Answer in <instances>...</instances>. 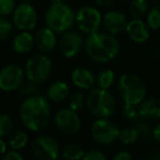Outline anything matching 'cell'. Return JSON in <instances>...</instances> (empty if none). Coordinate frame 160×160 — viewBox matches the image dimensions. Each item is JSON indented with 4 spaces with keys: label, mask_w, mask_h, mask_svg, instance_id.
<instances>
[{
    "label": "cell",
    "mask_w": 160,
    "mask_h": 160,
    "mask_svg": "<svg viewBox=\"0 0 160 160\" xmlns=\"http://www.w3.org/2000/svg\"><path fill=\"white\" fill-rule=\"evenodd\" d=\"M32 152L40 160H58L60 147L58 142L49 135H38L31 144Z\"/></svg>",
    "instance_id": "9"
},
{
    "label": "cell",
    "mask_w": 160,
    "mask_h": 160,
    "mask_svg": "<svg viewBox=\"0 0 160 160\" xmlns=\"http://www.w3.org/2000/svg\"><path fill=\"white\" fill-rule=\"evenodd\" d=\"M150 8L148 0H129L128 14L132 19H142Z\"/></svg>",
    "instance_id": "23"
},
{
    "label": "cell",
    "mask_w": 160,
    "mask_h": 160,
    "mask_svg": "<svg viewBox=\"0 0 160 160\" xmlns=\"http://www.w3.org/2000/svg\"><path fill=\"white\" fill-rule=\"evenodd\" d=\"M136 132L138 134L139 140H148L152 137V127L149 125V122L140 120L134 125Z\"/></svg>",
    "instance_id": "29"
},
{
    "label": "cell",
    "mask_w": 160,
    "mask_h": 160,
    "mask_svg": "<svg viewBox=\"0 0 160 160\" xmlns=\"http://www.w3.org/2000/svg\"><path fill=\"white\" fill-rule=\"evenodd\" d=\"M71 83L81 91H90L96 87V75L86 67H77L70 73Z\"/></svg>",
    "instance_id": "16"
},
{
    "label": "cell",
    "mask_w": 160,
    "mask_h": 160,
    "mask_svg": "<svg viewBox=\"0 0 160 160\" xmlns=\"http://www.w3.org/2000/svg\"><path fill=\"white\" fill-rule=\"evenodd\" d=\"M53 72V62L46 54L32 55L25 62L24 75L29 81L36 85L45 82Z\"/></svg>",
    "instance_id": "6"
},
{
    "label": "cell",
    "mask_w": 160,
    "mask_h": 160,
    "mask_svg": "<svg viewBox=\"0 0 160 160\" xmlns=\"http://www.w3.org/2000/svg\"><path fill=\"white\" fill-rule=\"evenodd\" d=\"M152 138L158 144H160V121H158L152 127Z\"/></svg>",
    "instance_id": "37"
},
{
    "label": "cell",
    "mask_w": 160,
    "mask_h": 160,
    "mask_svg": "<svg viewBox=\"0 0 160 160\" xmlns=\"http://www.w3.org/2000/svg\"><path fill=\"white\" fill-rule=\"evenodd\" d=\"M13 31L12 23L5 17H0V42L6 41Z\"/></svg>",
    "instance_id": "31"
},
{
    "label": "cell",
    "mask_w": 160,
    "mask_h": 160,
    "mask_svg": "<svg viewBox=\"0 0 160 160\" xmlns=\"http://www.w3.org/2000/svg\"><path fill=\"white\" fill-rule=\"evenodd\" d=\"M118 140L121 144L125 145V146H131L134 145L139 140L138 134L136 132L134 126H126L123 127L122 129H120V134H118Z\"/></svg>",
    "instance_id": "26"
},
{
    "label": "cell",
    "mask_w": 160,
    "mask_h": 160,
    "mask_svg": "<svg viewBox=\"0 0 160 160\" xmlns=\"http://www.w3.org/2000/svg\"><path fill=\"white\" fill-rule=\"evenodd\" d=\"M54 123L56 128L65 135H76L81 129V120L78 113L68 108H64L56 112Z\"/></svg>",
    "instance_id": "11"
},
{
    "label": "cell",
    "mask_w": 160,
    "mask_h": 160,
    "mask_svg": "<svg viewBox=\"0 0 160 160\" xmlns=\"http://www.w3.org/2000/svg\"><path fill=\"white\" fill-rule=\"evenodd\" d=\"M22 1H24V2H28V1H30V0H22Z\"/></svg>",
    "instance_id": "41"
},
{
    "label": "cell",
    "mask_w": 160,
    "mask_h": 160,
    "mask_svg": "<svg viewBox=\"0 0 160 160\" xmlns=\"http://www.w3.org/2000/svg\"><path fill=\"white\" fill-rule=\"evenodd\" d=\"M121 1H127V0H121ZM128 1H129V0H128Z\"/></svg>",
    "instance_id": "42"
},
{
    "label": "cell",
    "mask_w": 160,
    "mask_h": 160,
    "mask_svg": "<svg viewBox=\"0 0 160 160\" xmlns=\"http://www.w3.org/2000/svg\"><path fill=\"white\" fill-rule=\"evenodd\" d=\"M121 115L123 118L127 120L128 122L132 123H137L140 121L139 114H138L137 105H132V104H123L121 108Z\"/></svg>",
    "instance_id": "28"
},
{
    "label": "cell",
    "mask_w": 160,
    "mask_h": 160,
    "mask_svg": "<svg viewBox=\"0 0 160 160\" xmlns=\"http://www.w3.org/2000/svg\"><path fill=\"white\" fill-rule=\"evenodd\" d=\"M142 160H144V159H142Z\"/></svg>",
    "instance_id": "43"
},
{
    "label": "cell",
    "mask_w": 160,
    "mask_h": 160,
    "mask_svg": "<svg viewBox=\"0 0 160 160\" xmlns=\"http://www.w3.org/2000/svg\"><path fill=\"white\" fill-rule=\"evenodd\" d=\"M75 23L80 33L86 35L96 33L102 27V13L93 6H82L76 12Z\"/></svg>",
    "instance_id": "8"
},
{
    "label": "cell",
    "mask_w": 160,
    "mask_h": 160,
    "mask_svg": "<svg viewBox=\"0 0 160 160\" xmlns=\"http://www.w3.org/2000/svg\"><path fill=\"white\" fill-rule=\"evenodd\" d=\"M56 33L48 28H42L34 35V46L42 54L52 53L57 46Z\"/></svg>",
    "instance_id": "18"
},
{
    "label": "cell",
    "mask_w": 160,
    "mask_h": 160,
    "mask_svg": "<svg viewBox=\"0 0 160 160\" xmlns=\"http://www.w3.org/2000/svg\"><path fill=\"white\" fill-rule=\"evenodd\" d=\"M82 160H109V158L103 151L99 149H91L85 153Z\"/></svg>",
    "instance_id": "34"
},
{
    "label": "cell",
    "mask_w": 160,
    "mask_h": 160,
    "mask_svg": "<svg viewBox=\"0 0 160 160\" xmlns=\"http://www.w3.org/2000/svg\"><path fill=\"white\" fill-rule=\"evenodd\" d=\"M12 21L20 31L31 32L38 24V12L31 3L22 2L14 9Z\"/></svg>",
    "instance_id": "12"
},
{
    "label": "cell",
    "mask_w": 160,
    "mask_h": 160,
    "mask_svg": "<svg viewBox=\"0 0 160 160\" xmlns=\"http://www.w3.org/2000/svg\"><path fill=\"white\" fill-rule=\"evenodd\" d=\"M149 160H160V153H155Z\"/></svg>",
    "instance_id": "40"
},
{
    "label": "cell",
    "mask_w": 160,
    "mask_h": 160,
    "mask_svg": "<svg viewBox=\"0 0 160 160\" xmlns=\"http://www.w3.org/2000/svg\"><path fill=\"white\" fill-rule=\"evenodd\" d=\"M1 160H24V158L18 150H9L3 155Z\"/></svg>",
    "instance_id": "35"
},
{
    "label": "cell",
    "mask_w": 160,
    "mask_h": 160,
    "mask_svg": "<svg viewBox=\"0 0 160 160\" xmlns=\"http://www.w3.org/2000/svg\"><path fill=\"white\" fill-rule=\"evenodd\" d=\"M83 49L88 58L93 62L108 64L120 55L121 44L116 36L98 31L87 35Z\"/></svg>",
    "instance_id": "2"
},
{
    "label": "cell",
    "mask_w": 160,
    "mask_h": 160,
    "mask_svg": "<svg viewBox=\"0 0 160 160\" xmlns=\"http://www.w3.org/2000/svg\"><path fill=\"white\" fill-rule=\"evenodd\" d=\"M97 3V6L102 8H111L114 5L113 0H94Z\"/></svg>",
    "instance_id": "38"
},
{
    "label": "cell",
    "mask_w": 160,
    "mask_h": 160,
    "mask_svg": "<svg viewBox=\"0 0 160 160\" xmlns=\"http://www.w3.org/2000/svg\"><path fill=\"white\" fill-rule=\"evenodd\" d=\"M7 152V144L2 140V138H0V156L5 155Z\"/></svg>",
    "instance_id": "39"
},
{
    "label": "cell",
    "mask_w": 160,
    "mask_h": 160,
    "mask_svg": "<svg viewBox=\"0 0 160 160\" xmlns=\"http://www.w3.org/2000/svg\"><path fill=\"white\" fill-rule=\"evenodd\" d=\"M111 160H133V156H132V153L129 151L121 150L118 152H116L111 158Z\"/></svg>",
    "instance_id": "36"
},
{
    "label": "cell",
    "mask_w": 160,
    "mask_h": 160,
    "mask_svg": "<svg viewBox=\"0 0 160 160\" xmlns=\"http://www.w3.org/2000/svg\"><path fill=\"white\" fill-rule=\"evenodd\" d=\"M76 12L64 0H51L48 8L44 14L46 28L56 34H62L71 30L75 24Z\"/></svg>",
    "instance_id": "3"
},
{
    "label": "cell",
    "mask_w": 160,
    "mask_h": 160,
    "mask_svg": "<svg viewBox=\"0 0 160 160\" xmlns=\"http://www.w3.org/2000/svg\"><path fill=\"white\" fill-rule=\"evenodd\" d=\"M127 22H128V19H127L126 14L120 10L111 9L105 12L104 14H102L103 29L107 33L112 34L114 36L124 33Z\"/></svg>",
    "instance_id": "14"
},
{
    "label": "cell",
    "mask_w": 160,
    "mask_h": 160,
    "mask_svg": "<svg viewBox=\"0 0 160 160\" xmlns=\"http://www.w3.org/2000/svg\"><path fill=\"white\" fill-rule=\"evenodd\" d=\"M19 94L22 97H25V98H29L31 96H34L35 92L38 91V85L36 83H33L31 81H28V82H23L21 85V87L18 89Z\"/></svg>",
    "instance_id": "32"
},
{
    "label": "cell",
    "mask_w": 160,
    "mask_h": 160,
    "mask_svg": "<svg viewBox=\"0 0 160 160\" xmlns=\"http://www.w3.org/2000/svg\"><path fill=\"white\" fill-rule=\"evenodd\" d=\"M12 47L17 54H20V55L28 54L34 47V35L31 32L21 31L13 38Z\"/></svg>",
    "instance_id": "20"
},
{
    "label": "cell",
    "mask_w": 160,
    "mask_h": 160,
    "mask_svg": "<svg viewBox=\"0 0 160 160\" xmlns=\"http://www.w3.org/2000/svg\"><path fill=\"white\" fill-rule=\"evenodd\" d=\"M24 70L17 65H8L0 70V90L12 92L24 82Z\"/></svg>",
    "instance_id": "13"
},
{
    "label": "cell",
    "mask_w": 160,
    "mask_h": 160,
    "mask_svg": "<svg viewBox=\"0 0 160 160\" xmlns=\"http://www.w3.org/2000/svg\"><path fill=\"white\" fill-rule=\"evenodd\" d=\"M90 134L97 144L110 146L118 142L120 127L111 118H96L90 127Z\"/></svg>",
    "instance_id": "7"
},
{
    "label": "cell",
    "mask_w": 160,
    "mask_h": 160,
    "mask_svg": "<svg viewBox=\"0 0 160 160\" xmlns=\"http://www.w3.org/2000/svg\"><path fill=\"white\" fill-rule=\"evenodd\" d=\"M150 31H160V3L149 8L146 14V21Z\"/></svg>",
    "instance_id": "25"
},
{
    "label": "cell",
    "mask_w": 160,
    "mask_h": 160,
    "mask_svg": "<svg viewBox=\"0 0 160 160\" xmlns=\"http://www.w3.org/2000/svg\"><path fill=\"white\" fill-rule=\"evenodd\" d=\"M13 128V121L9 114H0V138L10 135Z\"/></svg>",
    "instance_id": "30"
},
{
    "label": "cell",
    "mask_w": 160,
    "mask_h": 160,
    "mask_svg": "<svg viewBox=\"0 0 160 160\" xmlns=\"http://www.w3.org/2000/svg\"><path fill=\"white\" fill-rule=\"evenodd\" d=\"M22 124L29 131L41 132L48 126L52 118L49 101L42 94L25 98L19 110Z\"/></svg>",
    "instance_id": "1"
},
{
    "label": "cell",
    "mask_w": 160,
    "mask_h": 160,
    "mask_svg": "<svg viewBox=\"0 0 160 160\" xmlns=\"http://www.w3.org/2000/svg\"><path fill=\"white\" fill-rule=\"evenodd\" d=\"M29 142V135L24 131H16L10 135L8 144L12 150H20Z\"/></svg>",
    "instance_id": "24"
},
{
    "label": "cell",
    "mask_w": 160,
    "mask_h": 160,
    "mask_svg": "<svg viewBox=\"0 0 160 160\" xmlns=\"http://www.w3.org/2000/svg\"><path fill=\"white\" fill-rule=\"evenodd\" d=\"M83 45H85V38L82 34L72 29L64 32L57 42L59 54L67 59L77 57L83 49Z\"/></svg>",
    "instance_id": "10"
},
{
    "label": "cell",
    "mask_w": 160,
    "mask_h": 160,
    "mask_svg": "<svg viewBox=\"0 0 160 160\" xmlns=\"http://www.w3.org/2000/svg\"><path fill=\"white\" fill-rule=\"evenodd\" d=\"M16 9V0H0V17H7L13 13Z\"/></svg>",
    "instance_id": "33"
},
{
    "label": "cell",
    "mask_w": 160,
    "mask_h": 160,
    "mask_svg": "<svg viewBox=\"0 0 160 160\" xmlns=\"http://www.w3.org/2000/svg\"><path fill=\"white\" fill-rule=\"evenodd\" d=\"M86 109L96 118H110L118 109V101L110 90L94 87L86 96Z\"/></svg>",
    "instance_id": "4"
},
{
    "label": "cell",
    "mask_w": 160,
    "mask_h": 160,
    "mask_svg": "<svg viewBox=\"0 0 160 160\" xmlns=\"http://www.w3.org/2000/svg\"><path fill=\"white\" fill-rule=\"evenodd\" d=\"M150 29L142 19H131L128 20L125 29V33L134 43L142 44L150 38Z\"/></svg>",
    "instance_id": "15"
},
{
    "label": "cell",
    "mask_w": 160,
    "mask_h": 160,
    "mask_svg": "<svg viewBox=\"0 0 160 160\" xmlns=\"http://www.w3.org/2000/svg\"><path fill=\"white\" fill-rule=\"evenodd\" d=\"M69 96H70V87L62 80H56L52 82L46 92L47 100L54 103H62L67 101Z\"/></svg>",
    "instance_id": "19"
},
{
    "label": "cell",
    "mask_w": 160,
    "mask_h": 160,
    "mask_svg": "<svg viewBox=\"0 0 160 160\" xmlns=\"http://www.w3.org/2000/svg\"><path fill=\"white\" fill-rule=\"evenodd\" d=\"M67 105H68V109L78 113L79 111L86 108V96L82 92L71 93L67 99Z\"/></svg>",
    "instance_id": "27"
},
{
    "label": "cell",
    "mask_w": 160,
    "mask_h": 160,
    "mask_svg": "<svg viewBox=\"0 0 160 160\" xmlns=\"http://www.w3.org/2000/svg\"><path fill=\"white\" fill-rule=\"evenodd\" d=\"M140 120L145 122L160 121V99L157 97H146L137 105Z\"/></svg>",
    "instance_id": "17"
},
{
    "label": "cell",
    "mask_w": 160,
    "mask_h": 160,
    "mask_svg": "<svg viewBox=\"0 0 160 160\" xmlns=\"http://www.w3.org/2000/svg\"><path fill=\"white\" fill-rule=\"evenodd\" d=\"M116 75L113 69L103 68L96 76V86L100 89L110 90L115 83Z\"/></svg>",
    "instance_id": "22"
},
{
    "label": "cell",
    "mask_w": 160,
    "mask_h": 160,
    "mask_svg": "<svg viewBox=\"0 0 160 160\" xmlns=\"http://www.w3.org/2000/svg\"><path fill=\"white\" fill-rule=\"evenodd\" d=\"M118 92L125 104L138 105L147 96L144 79L134 72H125L118 78Z\"/></svg>",
    "instance_id": "5"
},
{
    "label": "cell",
    "mask_w": 160,
    "mask_h": 160,
    "mask_svg": "<svg viewBox=\"0 0 160 160\" xmlns=\"http://www.w3.org/2000/svg\"><path fill=\"white\" fill-rule=\"evenodd\" d=\"M86 151L76 142H68L60 148V157L64 160H82Z\"/></svg>",
    "instance_id": "21"
}]
</instances>
